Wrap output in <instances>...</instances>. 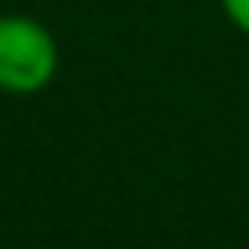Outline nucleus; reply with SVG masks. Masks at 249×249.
I'll use <instances>...</instances> for the list:
<instances>
[{"instance_id": "nucleus-2", "label": "nucleus", "mask_w": 249, "mask_h": 249, "mask_svg": "<svg viewBox=\"0 0 249 249\" xmlns=\"http://www.w3.org/2000/svg\"><path fill=\"white\" fill-rule=\"evenodd\" d=\"M222 12L241 35H249V0H222Z\"/></svg>"}, {"instance_id": "nucleus-1", "label": "nucleus", "mask_w": 249, "mask_h": 249, "mask_svg": "<svg viewBox=\"0 0 249 249\" xmlns=\"http://www.w3.org/2000/svg\"><path fill=\"white\" fill-rule=\"evenodd\" d=\"M58 74V43L31 16H0V89L39 93Z\"/></svg>"}]
</instances>
